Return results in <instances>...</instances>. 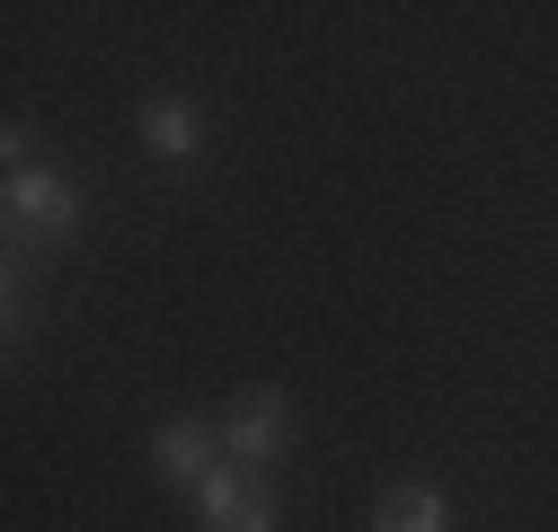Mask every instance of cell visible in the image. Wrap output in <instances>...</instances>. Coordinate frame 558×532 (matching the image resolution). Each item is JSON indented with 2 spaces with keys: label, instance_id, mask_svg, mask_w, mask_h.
<instances>
[{
  "label": "cell",
  "instance_id": "cell-1",
  "mask_svg": "<svg viewBox=\"0 0 558 532\" xmlns=\"http://www.w3.org/2000/svg\"><path fill=\"white\" fill-rule=\"evenodd\" d=\"M10 222L27 240H72L81 231V195L62 186L53 169H10Z\"/></svg>",
  "mask_w": 558,
  "mask_h": 532
},
{
  "label": "cell",
  "instance_id": "cell-2",
  "mask_svg": "<svg viewBox=\"0 0 558 532\" xmlns=\"http://www.w3.org/2000/svg\"><path fill=\"white\" fill-rule=\"evenodd\" d=\"M195 506H204V532H275V488H248L240 471H214L195 488Z\"/></svg>",
  "mask_w": 558,
  "mask_h": 532
},
{
  "label": "cell",
  "instance_id": "cell-3",
  "mask_svg": "<svg viewBox=\"0 0 558 532\" xmlns=\"http://www.w3.org/2000/svg\"><path fill=\"white\" fill-rule=\"evenodd\" d=\"M284 435H293V399H284V390H248L240 409H231V426H222L231 461H275Z\"/></svg>",
  "mask_w": 558,
  "mask_h": 532
},
{
  "label": "cell",
  "instance_id": "cell-4",
  "mask_svg": "<svg viewBox=\"0 0 558 532\" xmlns=\"http://www.w3.org/2000/svg\"><path fill=\"white\" fill-rule=\"evenodd\" d=\"M214 426H204V418H169L160 435H151V461H160V480H178V488H204V480H214L222 471V461H214Z\"/></svg>",
  "mask_w": 558,
  "mask_h": 532
},
{
  "label": "cell",
  "instance_id": "cell-5",
  "mask_svg": "<svg viewBox=\"0 0 558 532\" xmlns=\"http://www.w3.org/2000/svg\"><path fill=\"white\" fill-rule=\"evenodd\" d=\"M143 143L169 152V160H195V152H204V116L178 107V98H151V107H143Z\"/></svg>",
  "mask_w": 558,
  "mask_h": 532
},
{
  "label": "cell",
  "instance_id": "cell-6",
  "mask_svg": "<svg viewBox=\"0 0 558 532\" xmlns=\"http://www.w3.org/2000/svg\"><path fill=\"white\" fill-rule=\"evenodd\" d=\"M444 523H452L444 488H390V497L373 506V532H444Z\"/></svg>",
  "mask_w": 558,
  "mask_h": 532
}]
</instances>
